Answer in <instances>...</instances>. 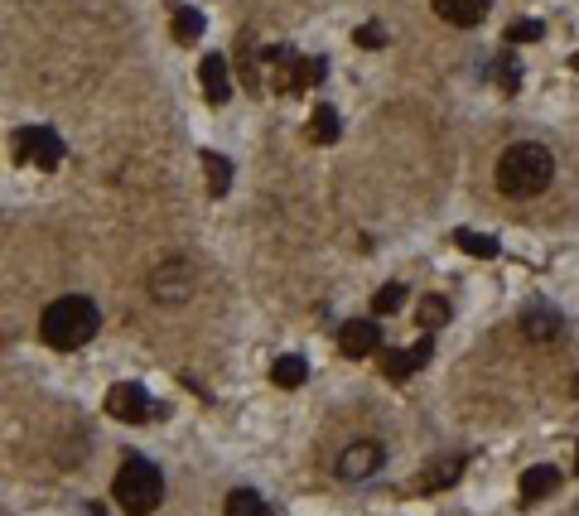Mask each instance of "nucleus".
Instances as JSON below:
<instances>
[{
    "label": "nucleus",
    "instance_id": "nucleus-1",
    "mask_svg": "<svg viewBox=\"0 0 579 516\" xmlns=\"http://www.w3.org/2000/svg\"><path fill=\"white\" fill-rule=\"evenodd\" d=\"M551 174H555L551 150L536 145V140H517L497 160V189L507 193V198H536V193H546Z\"/></svg>",
    "mask_w": 579,
    "mask_h": 516
},
{
    "label": "nucleus",
    "instance_id": "nucleus-2",
    "mask_svg": "<svg viewBox=\"0 0 579 516\" xmlns=\"http://www.w3.org/2000/svg\"><path fill=\"white\" fill-rule=\"evenodd\" d=\"M97 324H102V314H97L92 299L87 295H63L44 309L39 333H44V343L58 348V353H78V348H87V343L97 338Z\"/></svg>",
    "mask_w": 579,
    "mask_h": 516
},
{
    "label": "nucleus",
    "instance_id": "nucleus-3",
    "mask_svg": "<svg viewBox=\"0 0 579 516\" xmlns=\"http://www.w3.org/2000/svg\"><path fill=\"white\" fill-rule=\"evenodd\" d=\"M111 497H116V507L131 516H150L160 502H165V478H160V468L150 459H131L121 463V473H116V483H111Z\"/></svg>",
    "mask_w": 579,
    "mask_h": 516
},
{
    "label": "nucleus",
    "instance_id": "nucleus-4",
    "mask_svg": "<svg viewBox=\"0 0 579 516\" xmlns=\"http://www.w3.org/2000/svg\"><path fill=\"white\" fill-rule=\"evenodd\" d=\"M15 160L20 164H39V169H58L63 164V140L44 126H25L15 131Z\"/></svg>",
    "mask_w": 579,
    "mask_h": 516
},
{
    "label": "nucleus",
    "instance_id": "nucleus-5",
    "mask_svg": "<svg viewBox=\"0 0 579 516\" xmlns=\"http://www.w3.org/2000/svg\"><path fill=\"white\" fill-rule=\"evenodd\" d=\"M107 415L116 420H126V425H140V420H150L155 406H150V391L136 386V381H121V386H111L107 391Z\"/></svg>",
    "mask_w": 579,
    "mask_h": 516
},
{
    "label": "nucleus",
    "instance_id": "nucleus-6",
    "mask_svg": "<svg viewBox=\"0 0 579 516\" xmlns=\"http://www.w3.org/2000/svg\"><path fill=\"white\" fill-rule=\"evenodd\" d=\"M382 444L377 439H358V444H348L343 454H338V478H348V483H358V478H372L377 468H382Z\"/></svg>",
    "mask_w": 579,
    "mask_h": 516
},
{
    "label": "nucleus",
    "instance_id": "nucleus-7",
    "mask_svg": "<svg viewBox=\"0 0 579 516\" xmlns=\"http://www.w3.org/2000/svg\"><path fill=\"white\" fill-rule=\"evenodd\" d=\"M338 348H343V357H377L382 353V328L372 319H348L338 328Z\"/></svg>",
    "mask_w": 579,
    "mask_h": 516
},
{
    "label": "nucleus",
    "instance_id": "nucleus-8",
    "mask_svg": "<svg viewBox=\"0 0 579 516\" xmlns=\"http://www.w3.org/2000/svg\"><path fill=\"white\" fill-rule=\"evenodd\" d=\"M150 295L160 299V304H179V299L193 295V275L184 261H165L160 271L150 275Z\"/></svg>",
    "mask_w": 579,
    "mask_h": 516
},
{
    "label": "nucleus",
    "instance_id": "nucleus-9",
    "mask_svg": "<svg viewBox=\"0 0 579 516\" xmlns=\"http://www.w3.org/2000/svg\"><path fill=\"white\" fill-rule=\"evenodd\" d=\"M430 362V338L411 343V353H382V377L386 381H406L411 372H420Z\"/></svg>",
    "mask_w": 579,
    "mask_h": 516
},
{
    "label": "nucleus",
    "instance_id": "nucleus-10",
    "mask_svg": "<svg viewBox=\"0 0 579 516\" xmlns=\"http://www.w3.org/2000/svg\"><path fill=\"white\" fill-rule=\"evenodd\" d=\"M198 78H203V97L208 102H227L232 97V78H227V58L222 54H208L198 63Z\"/></svg>",
    "mask_w": 579,
    "mask_h": 516
},
{
    "label": "nucleus",
    "instance_id": "nucleus-11",
    "mask_svg": "<svg viewBox=\"0 0 579 516\" xmlns=\"http://www.w3.org/2000/svg\"><path fill=\"white\" fill-rule=\"evenodd\" d=\"M560 488V468H551V463H536V468H526L522 473V507H531V502H541V497H551V492Z\"/></svg>",
    "mask_w": 579,
    "mask_h": 516
},
{
    "label": "nucleus",
    "instance_id": "nucleus-12",
    "mask_svg": "<svg viewBox=\"0 0 579 516\" xmlns=\"http://www.w3.org/2000/svg\"><path fill=\"white\" fill-rule=\"evenodd\" d=\"M488 5H493V0H435V15L449 20V25L469 29V25H478V20L488 15Z\"/></svg>",
    "mask_w": 579,
    "mask_h": 516
},
{
    "label": "nucleus",
    "instance_id": "nucleus-13",
    "mask_svg": "<svg viewBox=\"0 0 579 516\" xmlns=\"http://www.w3.org/2000/svg\"><path fill=\"white\" fill-rule=\"evenodd\" d=\"M560 314L555 309H526L522 314V333L531 338V343H555L560 338Z\"/></svg>",
    "mask_w": 579,
    "mask_h": 516
},
{
    "label": "nucleus",
    "instance_id": "nucleus-14",
    "mask_svg": "<svg viewBox=\"0 0 579 516\" xmlns=\"http://www.w3.org/2000/svg\"><path fill=\"white\" fill-rule=\"evenodd\" d=\"M169 29H174V44H193V39H203V10H193V5H174Z\"/></svg>",
    "mask_w": 579,
    "mask_h": 516
},
{
    "label": "nucleus",
    "instance_id": "nucleus-15",
    "mask_svg": "<svg viewBox=\"0 0 579 516\" xmlns=\"http://www.w3.org/2000/svg\"><path fill=\"white\" fill-rule=\"evenodd\" d=\"M304 377H309V362H304V357L285 353V357H276V362H271V381H276V386H285V391L304 386Z\"/></svg>",
    "mask_w": 579,
    "mask_h": 516
},
{
    "label": "nucleus",
    "instance_id": "nucleus-16",
    "mask_svg": "<svg viewBox=\"0 0 579 516\" xmlns=\"http://www.w3.org/2000/svg\"><path fill=\"white\" fill-rule=\"evenodd\" d=\"M309 140H314V145L338 140V111H333V107H314V116H309Z\"/></svg>",
    "mask_w": 579,
    "mask_h": 516
},
{
    "label": "nucleus",
    "instance_id": "nucleus-17",
    "mask_svg": "<svg viewBox=\"0 0 579 516\" xmlns=\"http://www.w3.org/2000/svg\"><path fill=\"white\" fill-rule=\"evenodd\" d=\"M203 174H208V189H213V198H222V193L232 189V164L222 160V155H203Z\"/></svg>",
    "mask_w": 579,
    "mask_h": 516
},
{
    "label": "nucleus",
    "instance_id": "nucleus-18",
    "mask_svg": "<svg viewBox=\"0 0 579 516\" xmlns=\"http://www.w3.org/2000/svg\"><path fill=\"white\" fill-rule=\"evenodd\" d=\"M227 516H271V507H266L251 488H242V492H232V497H227Z\"/></svg>",
    "mask_w": 579,
    "mask_h": 516
},
{
    "label": "nucleus",
    "instance_id": "nucleus-19",
    "mask_svg": "<svg viewBox=\"0 0 579 516\" xmlns=\"http://www.w3.org/2000/svg\"><path fill=\"white\" fill-rule=\"evenodd\" d=\"M420 328H440V324H449V299H440V295H425L420 299Z\"/></svg>",
    "mask_w": 579,
    "mask_h": 516
},
{
    "label": "nucleus",
    "instance_id": "nucleus-20",
    "mask_svg": "<svg viewBox=\"0 0 579 516\" xmlns=\"http://www.w3.org/2000/svg\"><path fill=\"white\" fill-rule=\"evenodd\" d=\"M454 478H459V463H454V459H435V468H430V473H425V478H420V492L449 488V483H454Z\"/></svg>",
    "mask_w": 579,
    "mask_h": 516
},
{
    "label": "nucleus",
    "instance_id": "nucleus-21",
    "mask_svg": "<svg viewBox=\"0 0 579 516\" xmlns=\"http://www.w3.org/2000/svg\"><path fill=\"white\" fill-rule=\"evenodd\" d=\"M454 242L464 246L469 256H497V237H483V232H459Z\"/></svg>",
    "mask_w": 579,
    "mask_h": 516
},
{
    "label": "nucleus",
    "instance_id": "nucleus-22",
    "mask_svg": "<svg viewBox=\"0 0 579 516\" xmlns=\"http://www.w3.org/2000/svg\"><path fill=\"white\" fill-rule=\"evenodd\" d=\"M401 304H406V285H382L377 299H372V309H377V314H396Z\"/></svg>",
    "mask_w": 579,
    "mask_h": 516
},
{
    "label": "nucleus",
    "instance_id": "nucleus-23",
    "mask_svg": "<svg viewBox=\"0 0 579 516\" xmlns=\"http://www.w3.org/2000/svg\"><path fill=\"white\" fill-rule=\"evenodd\" d=\"M541 39V20H517V25H507V44L517 49V44H536Z\"/></svg>",
    "mask_w": 579,
    "mask_h": 516
},
{
    "label": "nucleus",
    "instance_id": "nucleus-24",
    "mask_svg": "<svg viewBox=\"0 0 579 516\" xmlns=\"http://www.w3.org/2000/svg\"><path fill=\"white\" fill-rule=\"evenodd\" d=\"M497 82H502V92H517L522 87V73H517V63H512V54L497 58Z\"/></svg>",
    "mask_w": 579,
    "mask_h": 516
},
{
    "label": "nucleus",
    "instance_id": "nucleus-25",
    "mask_svg": "<svg viewBox=\"0 0 579 516\" xmlns=\"http://www.w3.org/2000/svg\"><path fill=\"white\" fill-rule=\"evenodd\" d=\"M353 39H358L362 49H382V44H386V29H382V25H362Z\"/></svg>",
    "mask_w": 579,
    "mask_h": 516
},
{
    "label": "nucleus",
    "instance_id": "nucleus-26",
    "mask_svg": "<svg viewBox=\"0 0 579 516\" xmlns=\"http://www.w3.org/2000/svg\"><path fill=\"white\" fill-rule=\"evenodd\" d=\"M570 63H575V73H579V54H575V58H570Z\"/></svg>",
    "mask_w": 579,
    "mask_h": 516
},
{
    "label": "nucleus",
    "instance_id": "nucleus-27",
    "mask_svg": "<svg viewBox=\"0 0 579 516\" xmlns=\"http://www.w3.org/2000/svg\"><path fill=\"white\" fill-rule=\"evenodd\" d=\"M575 391H579V381H575Z\"/></svg>",
    "mask_w": 579,
    "mask_h": 516
}]
</instances>
